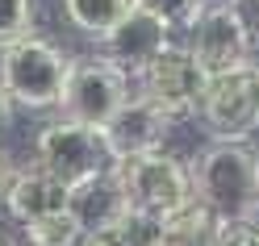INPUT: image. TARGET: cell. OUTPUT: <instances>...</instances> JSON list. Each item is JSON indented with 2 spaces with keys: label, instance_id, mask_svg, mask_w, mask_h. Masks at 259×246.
Masks as SVG:
<instances>
[{
  "label": "cell",
  "instance_id": "21",
  "mask_svg": "<svg viewBox=\"0 0 259 246\" xmlns=\"http://www.w3.org/2000/svg\"><path fill=\"white\" fill-rule=\"evenodd\" d=\"M79 246H121V242H117L113 229H96V234H84V238H79Z\"/></svg>",
  "mask_w": 259,
  "mask_h": 246
},
{
  "label": "cell",
  "instance_id": "9",
  "mask_svg": "<svg viewBox=\"0 0 259 246\" xmlns=\"http://www.w3.org/2000/svg\"><path fill=\"white\" fill-rule=\"evenodd\" d=\"M171 117H163L147 96H130V101L117 109V117H113L105 129H101V138H105V151L113 163H121V159H138V155H155V151H163L167 146V134H171Z\"/></svg>",
  "mask_w": 259,
  "mask_h": 246
},
{
  "label": "cell",
  "instance_id": "17",
  "mask_svg": "<svg viewBox=\"0 0 259 246\" xmlns=\"http://www.w3.org/2000/svg\"><path fill=\"white\" fill-rule=\"evenodd\" d=\"M121 246H163V217H151V213L130 209L125 217L113 225Z\"/></svg>",
  "mask_w": 259,
  "mask_h": 246
},
{
  "label": "cell",
  "instance_id": "4",
  "mask_svg": "<svg viewBox=\"0 0 259 246\" xmlns=\"http://www.w3.org/2000/svg\"><path fill=\"white\" fill-rule=\"evenodd\" d=\"M113 179L125 192V205L151 217H167L180 205L192 201V171L184 159H176L167 151L155 155H138V159H121L113 163Z\"/></svg>",
  "mask_w": 259,
  "mask_h": 246
},
{
  "label": "cell",
  "instance_id": "25",
  "mask_svg": "<svg viewBox=\"0 0 259 246\" xmlns=\"http://www.w3.org/2000/svg\"><path fill=\"white\" fill-rule=\"evenodd\" d=\"M0 246H13V242H9V238H5V234H0Z\"/></svg>",
  "mask_w": 259,
  "mask_h": 246
},
{
  "label": "cell",
  "instance_id": "26",
  "mask_svg": "<svg viewBox=\"0 0 259 246\" xmlns=\"http://www.w3.org/2000/svg\"><path fill=\"white\" fill-rule=\"evenodd\" d=\"M251 221H255V229H259V213H255V217H251Z\"/></svg>",
  "mask_w": 259,
  "mask_h": 246
},
{
  "label": "cell",
  "instance_id": "11",
  "mask_svg": "<svg viewBox=\"0 0 259 246\" xmlns=\"http://www.w3.org/2000/svg\"><path fill=\"white\" fill-rule=\"evenodd\" d=\"M0 196H5L9 217L21 221V225L38 221V217H51V213H59V209H67V188H63L55 175H46L42 167L13 171Z\"/></svg>",
  "mask_w": 259,
  "mask_h": 246
},
{
  "label": "cell",
  "instance_id": "23",
  "mask_svg": "<svg viewBox=\"0 0 259 246\" xmlns=\"http://www.w3.org/2000/svg\"><path fill=\"white\" fill-rule=\"evenodd\" d=\"M9 175H13V167H9V155L0 151V192H5V184H9Z\"/></svg>",
  "mask_w": 259,
  "mask_h": 246
},
{
  "label": "cell",
  "instance_id": "7",
  "mask_svg": "<svg viewBox=\"0 0 259 246\" xmlns=\"http://www.w3.org/2000/svg\"><path fill=\"white\" fill-rule=\"evenodd\" d=\"M197 117L213 142H251L259 134V75L251 67L209 75Z\"/></svg>",
  "mask_w": 259,
  "mask_h": 246
},
{
  "label": "cell",
  "instance_id": "5",
  "mask_svg": "<svg viewBox=\"0 0 259 246\" xmlns=\"http://www.w3.org/2000/svg\"><path fill=\"white\" fill-rule=\"evenodd\" d=\"M34 167L46 175H55L63 188H79L84 179H96L113 167V159L105 151V138L96 129L84 125H67V121H51L38 129L34 138Z\"/></svg>",
  "mask_w": 259,
  "mask_h": 246
},
{
  "label": "cell",
  "instance_id": "15",
  "mask_svg": "<svg viewBox=\"0 0 259 246\" xmlns=\"http://www.w3.org/2000/svg\"><path fill=\"white\" fill-rule=\"evenodd\" d=\"M21 229H25L29 246H79V238H84V225L71 217V209H59L51 217H38Z\"/></svg>",
  "mask_w": 259,
  "mask_h": 246
},
{
  "label": "cell",
  "instance_id": "6",
  "mask_svg": "<svg viewBox=\"0 0 259 246\" xmlns=\"http://www.w3.org/2000/svg\"><path fill=\"white\" fill-rule=\"evenodd\" d=\"M205 88H209V75H205L201 63L188 55L184 42H171L167 51L134 79V92L147 96V101L171 121L197 117L201 101H205Z\"/></svg>",
  "mask_w": 259,
  "mask_h": 246
},
{
  "label": "cell",
  "instance_id": "20",
  "mask_svg": "<svg viewBox=\"0 0 259 246\" xmlns=\"http://www.w3.org/2000/svg\"><path fill=\"white\" fill-rule=\"evenodd\" d=\"M234 13V21L247 29V38H259V0H222Z\"/></svg>",
  "mask_w": 259,
  "mask_h": 246
},
{
  "label": "cell",
  "instance_id": "2",
  "mask_svg": "<svg viewBox=\"0 0 259 246\" xmlns=\"http://www.w3.org/2000/svg\"><path fill=\"white\" fill-rule=\"evenodd\" d=\"M67 71H71V55L59 51L51 38L29 34L13 46H0V92L17 109L29 113L59 109Z\"/></svg>",
  "mask_w": 259,
  "mask_h": 246
},
{
  "label": "cell",
  "instance_id": "3",
  "mask_svg": "<svg viewBox=\"0 0 259 246\" xmlns=\"http://www.w3.org/2000/svg\"><path fill=\"white\" fill-rule=\"evenodd\" d=\"M130 96H134V79L125 71H117L101 55H79V59H71L67 88H63V101L55 113L67 125H84L101 134Z\"/></svg>",
  "mask_w": 259,
  "mask_h": 246
},
{
  "label": "cell",
  "instance_id": "8",
  "mask_svg": "<svg viewBox=\"0 0 259 246\" xmlns=\"http://www.w3.org/2000/svg\"><path fill=\"white\" fill-rule=\"evenodd\" d=\"M188 46V55L205 67V75H222V71H234V67H247V51H251V38L247 29L234 21V13L213 0L197 21L192 29L180 38Z\"/></svg>",
  "mask_w": 259,
  "mask_h": 246
},
{
  "label": "cell",
  "instance_id": "10",
  "mask_svg": "<svg viewBox=\"0 0 259 246\" xmlns=\"http://www.w3.org/2000/svg\"><path fill=\"white\" fill-rule=\"evenodd\" d=\"M171 42H176V38H171V29H167L163 21L151 17L147 9H134L117 29H113V34H105L101 42H96V46H101L96 55L109 59L113 67L125 71L130 79H138Z\"/></svg>",
  "mask_w": 259,
  "mask_h": 246
},
{
  "label": "cell",
  "instance_id": "19",
  "mask_svg": "<svg viewBox=\"0 0 259 246\" xmlns=\"http://www.w3.org/2000/svg\"><path fill=\"white\" fill-rule=\"evenodd\" d=\"M213 246H259V229L255 221H222Z\"/></svg>",
  "mask_w": 259,
  "mask_h": 246
},
{
  "label": "cell",
  "instance_id": "16",
  "mask_svg": "<svg viewBox=\"0 0 259 246\" xmlns=\"http://www.w3.org/2000/svg\"><path fill=\"white\" fill-rule=\"evenodd\" d=\"M209 5H213V0H138V9H147L151 17L163 21V25L171 29V38H176V42L188 34L192 21H197Z\"/></svg>",
  "mask_w": 259,
  "mask_h": 246
},
{
  "label": "cell",
  "instance_id": "22",
  "mask_svg": "<svg viewBox=\"0 0 259 246\" xmlns=\"http://www.w3.org/2000/svg\"><path fill=\"white\" fill-rule=\"evenodd\" d=\"M247 67L259 75V38H251V51H247Z\"/></svg>",
  "mask_w": 259,
  "mask_h": 246
},
{
  "label": "cell",
  "instance_id": "12",
  "mask_svg": "<svg viewBox=\"0 0 259 246\" xmlns=\"http://www.w3.org/2000/svg\"><path fill=\"white\" fill-rule=\"evenodd\" d=\"M67 209H71V217L84 225V234H96V229H113L125 213V192L117 188V179H113V171L105 175H96V179H84L79 188L67 192Z\"/></svg>",
  "mask_w": 259,
  "mask_h": 246
},
{
  "label": "cell",
  "instance_id": "14",
  "mask_svg": "<svg viewBox=\"0 0 259 246\" xmlns=\"http://www.w3.org/2000/svg\"><path fill=\"white\" fill-rule=\"evenodd\" d=\"M59 9L67 17V25H75L79 34L101 42L138 9V0H59Z\"/></svg>",
  "mask_w": 259,
  "mask_h": 246
},
{
  "label": "cell",
  "instance_id": "1",
  "mask_svg": "<svg viewBox=\"0 0 259 246\" xmlns=\"http://www.w3.org/2000/svg\"><path fill=\"white\" fill-rule=\"evenodd\" d=\"M188 171L192 196L222 221H251L259 213V151L251 142H209Z\"/></svg>",
  "mask_w": 259,
  "mask_h": 246
},
{
  "label": "cell",
  "instance_id": "18",
  "mask_svg": "<svg viewBox=\"0 0 259 246\" xmlns=\"http://www.w3.org/2000/svg\"><path fill=\"white\" fill-rule=\"evenodd\" d=\"M34 34V0H0V46Z\"/></svg>",
  "mask_w": 259,
  "mask_h": 246
},
{
  "label": "cell",
  "instance_id": "13",
  "mask_svg": "<svg viewBox=\"0 0 259 246\" xmlns=\"http://www.w3.org/2000/svg\"><path fill=\"white\" fill-rule=\"evenodd\" d=\"M222 217L205 201L192 196L188 205H180L176 213L163 217V246H213Z\"/></svg>",
  "mask_w": 259,
  "mask_h": 246
},
{
  "label": "cell",
  "instance_id": "24",
  "mask_svg": "<svg viewBox=\"0 0 259 246\" xmlns=\"http://www.w3.org/2000/svg\"><path fill=\"white\" fill-rule=\"evenodd\" d=\"M9 121V101H5V92H0V125Z\"/></svg>",
  "mask_w": 259,
  "mask_h": 246
}]
</instances>
